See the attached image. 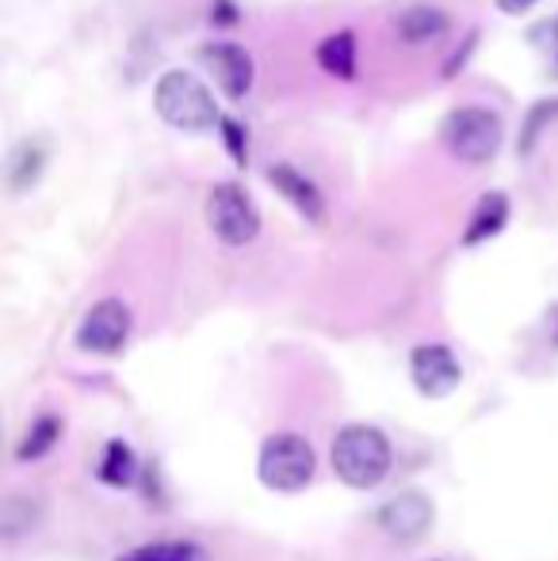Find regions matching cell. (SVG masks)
<instances>
[{
    "instance_id": "obj_1",
    "label": "cell",
    "mask_w": 558,
    "mask_h": 561,
    "mask_svg": "<svg viewBox=\"0 0 558 561\" xmlns=\"http://www.w3.org/2000/svg\"><path fill=\"white\" fill-rule=\"evenodd\" d=\"M153 107L164 123L176 126V130H184V134H207L223 123L210 89L200 81V77L184 73V69H169V73L157 77Z\"/></svg>"
},
{
    "instance_id": "obj_2",
    "label": "cell",
    "mask_w": 558,
    "mask_h": 561,
    "mask_svg": "<svg viewBox=\"0 0 558 561\" xmlns=\"http://www.w3.org/2000/svg\"><path fill=\"white\" fill-rule=\"evenodd\" d=\"M333 470L344 485L375 489L390 473V444L372 424H349L333 444Z\"/></svg>"
},
{
    "instance_id": "obj_3",
    "label": "cell",
    "mask_w": 558,
    "mask_h": 561,
    "mask_svg": "<svg viewBox=\"0 0 558 561\" xmlns=\"http://www.w3.org/2000/svg\"><path fill=\"white\" fill-rule=\"evenodd\" d=\"M440 141L463 164H490L505 141V123L493 107H455L440 126Z\"/></svg>"
},
{
    "instance_id": "obj_4",
    "label": "cell",
    "mask_w": 558,
    "mask_h": 561,
    "mask_svg": "<svg viewBox=\"0 0 558 561\" xmlns=\"http://www.w3.org/2000/svg\"><path fill=\"white\" fill-rule=\"evenodd\" d=\"M314 447L306 444L303 436L295 432H280L272 436L269 444L261 447V462H257V473L269 489L276 493H303L306 485L314 481Z\"/></svg>"
},
{
    "instance_id": "obj_5",
    "label": "cell",
    "mask_w": 558,
    "mask_h": 561,
    "mask_svg": "<svg viewBox=\"0 0 558 561\" xmlns=\"http://www.w3.org/2000/svg\"><path fill=\"white\" fill-rule=\"evenodd\" d=\"M207 226L230 249H246L261 233V215L238 184H215L207 195Z\"/></svg>"
},
{
    "instance_id": "obj_6",
    "label": "cell",
    "mask_w": 558,
    "mask_h": 561,
    "mask_svg": "<svg viewBox=\"0 0 558 561\" xmlns=\"http://www.w3.org/2000/svg\"><path fill=\"white\" fill-rule=\"evenodd\" d=\"M130 340V310L127 302L119 298H104L96 302L84 321L77 325V347L81 352H92V355H115L123 352Z\"/></svg>"
},
{
    "instance_id": "obj_7",
    "label": "cell",
    "mask_w": 558,
    "mask_h": 561,
    "mask_svg": "<svg viewBox=\"0 0 558 561\" xmlns=\"http://www.w3.org/2000/svg\"><path fill=\"white\" fill-rule=\"evenodd\" d=\"M203 66L210 69V77L218 81V89L226 92L230 100H246L253 92V77H257V66H253V54L238 43H207L200 50Z\"/></svg>"
},
{
    "instance_id": "obj_8",
    "label": "cell",
    "mask_w": 558,
    "mask_h": 561,
    "mask_svg": "<svg viewBox=\"0 0 558 561\" xmlns=\"http://www.w3.org/2000/svg\"><path fill=\"white\" fill-rule=\"evenodd\" d=\"M410 375L413 386L424 393V398H447L455 386L463 382V367L452 355V347L444 344H421L413 347L410 355Z\"/></svg>"
},
{
    "instance_id": "obj_9",
    "label": "cell",
    "mask_w": 558,
    "mask_h": 561,
    "mask_svg": "<svg viewBox=\"0 0 558 561\" xmlns=\"http://www.w3.org/2000/svg\"><path fill=\"white\" fill-rule=\"evenodd\" d=\"M432 501L429 496H421V493H402V496H395V501H387L379 508V527L390 535V539H398V542H413V539H421L424 531L432 527Z\"/></svg>"
},
{
    "instance_id": "obj_10",
    "label": "cell",
    "mask_w": 558,
    "mask_h": 561,
    "mask_svg": "<svg viewBox=\"0 0 558 561\" xmlns=\"http://www.w3.org/2000/svg\"><path fill=\"white\" fill-rule=\"evenodd\" d=\"M269 184L276 187L283 199H287L303 218H310V222H321V218H326V199H321L318 184H314L310 176H303L295 164H272Z\"/></svg>"
},
{
    "instance_id": "obj_11",
    "label": "cell",
    "mask_w": 558,
    "mask_h": 561,
    "mask_svg": "<svg viewBox=\"0 0 558 561\" xmlns=\"http://www.w3.org/2000/svg\"><path fill=\"white\" fill-rule=\"evenodd\" d=\"M447 27H452V20H447V12L436 4H406L402 12L395 15V31L402 43H432V38H440Z\"/></svg>"
},
{
    "instance_id": "obj_12",
    "label": "cell",
    "mask_w": 558,
    "mask_h": 561,
    "mask_svg": "<svg viewBox=\"0 0 558 561\" xmlns=\"http://www.w3.org/2000/svg\"><path fill=\"white\" fill-rule=\"evenodd\" d=\"M509 222V195L505 192H486L478 199L475 215L467 222V233H463V244H482L490 237H498Z\"/></svg>"
},
{
    "instance_id": "obj_13",
    "label": "cell",
    "mask_w": 558,
    "mask_h": 561,
    "mask_svg": "<svg viewBox=\"0 0 558 561\" xmlns=\"http://www.w3.org/2000/svg\"><path fill=\"white\" fill-rule=\"evenodd\" d=\"M318 66L337 81H352L356 77V38L352 31H337L318 46Z\"/></svg>"
},
{
    "instance_id": "obj_14",
    "label": "cell",
    "mask_w": 558,
    "mask_h": 561,
    "mask_svg": "<svg viewBox=\"0 0 558 561\" xmlns=\"http://www.w3.org/2000/svg\"><path fill=\"white\" fill-rule=\"evenodd\" d=\"M96 478L104 481V485L127 489L130 481L138 478V458H135V450H130V444H123V439H112V444L104 447V455H100Z\"/></svg>"
},
{
    "instance_id": "obj_15",
    "label": "cell",
    "mask_w": 558,
    "mask_h": 561,
    "mask_svg": "<svg viewBox=\"0 0 558 561\" xmlns=\"http://www.w3.org/2000/svg\"><path fill=\"white\" fill-rule=\"evenodd\" d=\"M46 169V146L43 141H23V146H15L12 153V164H8V184H12V192H27V187L38 184V176H43Z\"/></svg>"
},
{
    "instance_id": "obj_16",
    "label": "cell",
    "mask_w": 558,
    "mask_h": 561,
    "mask_svg": "<svg viewBox=\"0 0 558 561\" xmlns=\"http://www.w3.org/2000/svg\"><path fill=\"white\" fill-rule=\"evenodd\" d=\"M58 436H61L58 416H38V421L23 432L20 447H15V458H20V462H35V458H43L46 450L58 444Z\"/></svg>"
},
{
    "instance_id": "obj_17",
    "label": "cell",
    "mask_w": 558,
    "mask_h": 561,
    "mask_svg": "<svg viewBox=\"0 0 558 561\" xmlns=\"http://www.w3.org/2000/svg\"><path fill=\"white\" fill-rule=\"evenodd\" d=\"M555 118H558V96L532 104V107H528V115H524V123H521V141H516V153H521V157H532V149H536L539 134H544V126H551Z\"/></svg>"
},
{
    "instance_id": "obj_18",
    "label": "cell",
    "mask_w": 558,
    "mask_h": 561,
    "mask_svg": "<svg viewBox=\"0 0 558 561\" xmlns=\"http://www.w3.org/2000/svg\"><path fill=\"white\" fill-rule=\"evenodd\" d=\"M119 561H207V550L195 542H149V547L123 554Z\"/></svg>"
},
{
    "instance_id": "obj_19",
    "label": "cell",
    "mask_w": 558,
    "mask_h": 561,
    "mask_svg": "<svg viewBox=\"0 0 558 561\" xmlns=\"http://www.w3.org/2000/svg\"><path fill=\"white\" fill-rule=\"evenodd\" d=\"M218 130H223L226 153H230L238 164H246V161H249V149H246V134H241V126L234 123V118H226V115H223V123H218Z\"/></svg>"
},
{
    "instance_id": "obj_20",
    "label": "cell",
    "mask_w": 558,
    "mask_h": 561,
    "mask_svg": "<svg viewBox=\"0 0 558 561\" xmlns=\"http://www.w3.org/2000/svg\"><path fill=\"white\" fill-rule=\"evenodd\" d=\"M528 38H532V43H536L539 50H544L547 58H551L555 66H558V15H551V20H544V23H539V27L532 31Z\"/></svg>"
},
{
    "instance_id": "obj_21",
    "label": "cell",
    "mask_w": 558,
    "mask_h": 561,
    "mask_svg": "<svg viewBox=\"0 0 558 561\" xmlns=\"http://www.w3.org/2000/svg\"><path fill=\"white\" fill-rule=\"evenodd\" d=\"M475 43H478V31H470V35H467V43H463V50L455 54V58L444 66V77H455L463 66H467V58H470V50H475Z\"/></svg>"
},
{
    "instance_id": "obj_22",
    "label": "cell",
    "mask_w": 558,
    "mask_h": 561,
    "mask_svg": "<svg viewBox=\"0 0 558 561\" xmlns=\"http://www.w3.org/2000/svg\"><path fill=\"white\" fill-rule=\"evenodd\" d=\"M210 20H215L218 27H234V23H238V8H234L230 0H215V8H210Z\"/></svg>"
},
{
    "instance_id": "obj_23",
    "label": "cell",
    "mask_w": 558,
    "mask_h": 561,
    "mask_svg": "<svg viewBox=\"0 0 558 561\" xmlns=\"http://www.w3.org/2000/svg\"><path fill=\"white\" fill-rule=\"evenodd\" d=\"M539 0H498V12H505V15H524L528 8H536Z\"/></svg>"
},
{
    "instance_id": "obj_24",
    "label": "cell",
    "mask_w": 558,
    "mask_h": 561,
    "mask_svg": "<svg viewBox=\"0 0 558 561\" xmlns=\"http://www.w3.org/2000/svg\"><path fill=\"white\" fill-rule=\"evenodd\" d=\"M547 336H551V344L558 347V306L547 310Z\"/></svg>"
}]
</instances>
